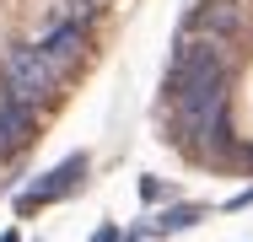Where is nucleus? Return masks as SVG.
<instances>
[{"instance_id":"nucleus-9","label":"nucleus","mask_w":253,"mask_h":242,"mask_svg":"<svg viewBox=\"0 0 253 242\" xmlns=\"http://www.w3.org/2000/svg\"><path fill=\"white\" fill-rule=\"evenodd\" d=\"M0 242H22V237H16V232H5V237H0Z\"/></svg>"},{"instance_id":"nucleus-10","label":"nucleus","mask_w":253,"mask_h":242,"mask_svg":"<svg viewBox=\"0 0 253 242\" xmlns=\"http://www.w3.org/2000/svg\"><path fill=\"white\" fill-rule=\"evenodd\" d=\"M86 5H102V0H86Z\"/></svg>"},{"instance_id":"nucleus-5","label":"nucleus","mask_w":253,"mask_h":242,"mask_svg":"<svg viewBox=\"0 0 253 242\" xmlns=\"http://www.w3.org/2000/svg\"><path fill=\"white\" fill-rule=\"evenodd\" d=\"M194 221H205L200 204H178L172 215H162V221H156V232H183V226H194Z\"/></svg>"},{"instance_id":"nucleus-4","label":"nucleus","mask_w":253,"mask_h":242,"mask_svg":"<svg viewBox=\"0 0 253 242\" xmlns=\"http://www.w3.org/2000/svg\"><path fill=\"white\" fill-rule=\"evenodd\" d=\"M38 48H49V59L65 70V65L76 59V48H81V16H65L54 33H43V38H38Z\"/></svg>"},{"instance_id":"nucleus-6","label":"nucleus","mask_w":253,"mask_h":242,"mask_svg":"<svg viewBox=\"0 0 253 242\" xmlns=\"http://www.w3.org/2000/svg\"><path fill=\"white\" fill-rule=\"evenodd\" d=\"M205 22H210V33H215V38L237 33V11H232V5H210V16H205Z\"/></svg>"},{"instance_id":"nucleus-7","label":"nucleus","mask_w":253,"mask_h":242,"mask_svg":"<svg viewBox=\"0 0 253 242\" xmlns=\"http://www.w3.org/2000/svg\"><path fill=\"white\" fill-rule=\"evenodd\" d=\"M253 204V189H243V194H232V199H226V210H248Z\"/></svg>"},{"instance_id":"nucleus-3","label":"nucleus","mask_w":253,"mask_h":242,"mask_svg":"<svg viewBox=\"0 0 253 242\" xmlns=\"http://www.w3.org/2000/svg\"><path fill=\"white\" fill-rule=\"evenodd\" d=\"M81 172H86V156H81V151L65 156L59 167H49L38 183H27V189L16 194V215H38V204H49V199H59V194H70L76 183H81Z\"/></svg>"},{"instance_id":"nucleus-1","label":"nucleus","mask_w":253,"mask_h":242,"mask_svg":"<svg viewBox=\"0 0 253 242\" xmlns=\"http://www.w3.org/2000/svg\"><path fill=\"white\" fill-rule=\"evenodd\" d=\"M226 108V76H205V81H189L183 92L172 97V113H178V129L183 135H205Z\"/></svg>"},{"instance_id":"nucleus-8","label":"nucleus","mask_w":253,"mask_h":242,"mask_svg":"<svg viewBox=\"0 0 253 242\" xmlns=\"http://www.w3.org/2000/svg\"><path fill=\"white\" fill-rule=\"evenodd\" d=\"M92 242H119V226H97V232H92Z\"/></svg>"},{"instance_id":"nucleus-2","label":"nucleus","mask_w":253,"mask_h":242,"mask_svg":"<svg viewBox=\"0 0 253 242\" xmlns=\"http://www.w3.org/2000/svg\"><path fill=\"white\" fill-rule=\"evenodd\" d=\"M54 81H59V65L49 59V48H16L11 59H5V86L0 92H16L27 97V102H43L54 92Z\"/></svg>"}]
</instances>
